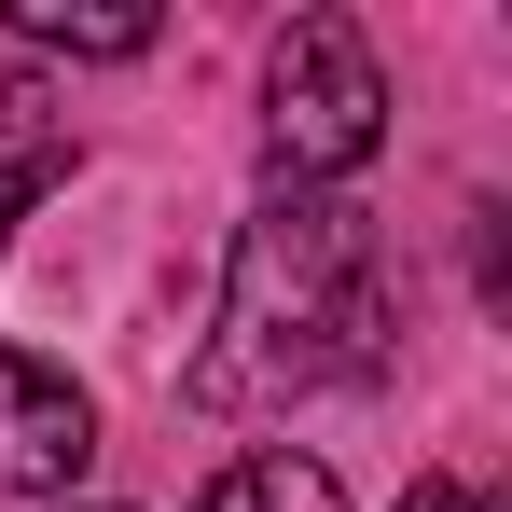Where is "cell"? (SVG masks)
Returning <instances> with one entry per match:
<instances>
[{
    "label": "cell",
    "instance_id": "277c9868",
    "mask_svg": "<svg viewBox=\"0 0 512 512\" xmlns=\"http://www.w3.org/2000/svg\"><path fill=\"white\" fill-rule=\"evenodd\" d=\"M194 512H346V499H333V471H319V457H236Z\"/></svg>",
    "mask_w": 512,
    "mask_h": 512
},
{
    "label": "cell",
    "instance_id": "7a4b0ae2",
    "mask_svg": "<svg viewBox=\"0 0 512 512\" xmlns=\"http://www.w3.org/2000/svg\"><path fill=\"white\" fill-rule=\"evenodd\" d=\"M263 125H277V167L346 180L374 139H388V84H374V42L346 14H291L277 56H263Z\"/></svg>",
    "mask_w": 512,
    "mask_h": 512
},
{
    "label": "cell",
    "instance_id": "6da1fadb",
    "mask_svg": "<svg viewBox=\"0 0 512 512\" xmlns=\"http://www.w3.org/2000/svg\"><path fill=\"white\" fill-rule=\"evenodd\" d=\"M388 360V263L374 222L346 194H263L236 277H222V333L194 360V402L208 416H277L305 388H360Z\"/></svg>",
    "mask_w": 512,
    "mask_h": 512
},
{
    "label": "cell",
    "instance_id": "52a82bcc",
    "mask_svg": "<svg viewBox=\"0 0 512 512\" xmlns=\"http://www.w3.org/2000/svg\"><path fill=\"white\" fill-rule=\"evenodd\" d=\"M28 180H56V167H0V236H14V208H28Z\"/></svg>",
    "mask_w": 512,
    "mask_h": 512
},
{
    "label": "cell",
    "instance_id": "3957f363",
    "mask_svg": "<svg viewBox=\"0 0 512 512\" xmlns=\"http://www.w3.org/2000/svg\"><path fill=\"white\" fill-rule=\"evenodd\" d=\"M97 457V402L56 374V360H28V346H0V499H42V485H84Z\"/></svg>",
    "mask_w": 512,
    "mask_h": 512
},
{
    "label": "cell",
    "instance_id": "8992f818",
    "mask_svg": "<svg viewBox=\"0 0 512 512\" xmlns=\"http://www.w3.org/2000/svg\"><path fill=\"white\" fill-rule=\"evenodd\" d=\"M402 512H471V485H443V471H429V485H402Z\"/></svg>",
    "mask_w": 512,
    "mask_h": 512
},
{
    "label": "cell",
    "instance_id": "5b68a950",
    "mask_svg": "<svg viewBox=\"0 0 512 512\" xmlns=\"http://www.w3.org/2000/svg\"><path fill=\"white\" fill-rule=\"evenodd\" d=\"M14 42H70V56H153V14L111 0V14H70V0H14Z\"/></svg>",
    "mask_w": 512,
    "mask_h": 512
}]
</instances>
